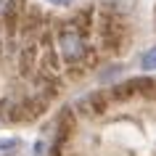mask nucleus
<instances>
[{
    "mask_svg": "<svg viewBox=\"0 0 156 156\" xmlns=\"http://www.w3.org/2000/svg\"><path fill=\"white\" fill-rule=\"evenodd\" d=\"M45 3H48V5H69L72 0H45Z\"/></svg>",
    "mask_w": 156,
    "mask_h": 156,
    "instance_id": "nucleus-5",
    "label": "nucleus"
},
{
    "mask_svg": "<svg viewBox=\"0 0 156 156\" xmlns=\"http://www.w3.org/2000/svg\"><path fill=\"white\" fill-rule=\"evenodd\" d=\"M16 146H19L16 138H0V151H13Z\"/></svg>",
    "mask_w": 156,
    "mask_h": 156,
    "instance_id": "nucleus-4",
    "label": "nucleus"
},
{
    "mask_svg": "<svg viewBox=\"0 0 156 156\" xmlns=\"http://www.w3.org/2000/svg\"><path fill=\"white\" fill-rule=\"evenodd\" d=\"M85 40L80 37V32H74V29H64V32L58 34V53L64 58L66 64H77L80 58L85 56Z\"/></svg>",
    "mask_w": 156,
    "mask_h": 156,
    "instance_id": "nucleus-1",
    "label": "nucleus"
},
{
    "mask_svg": "<svg viewBox=\"0 0 156 156\" xmlns=\"http://www.w3.org/2000/svg\"><path fill=\"white\" fill-rule=\"evenodd\" d=\"M16 5H19V0H0V19L11 16L16 11Z\"/></svg>",
    "mask_w": 156,
    "mask_h": 156,
    "instance_id": "nucleus-2",
    "label": "nucleus"
},
{
    "mask_svg": "<svg viewBox=\"0 0 156 156\" xmlns=\"http://www.w3.org/2000/svg\"><path fill=\"white\" fill-rule=\"evenodd\" d=\"M143 69H156V48L143 56Z\"/></svg>",
    "mask_w": 156,
    "mask_h": 156,
    "instance_id": "nucleus-3",
    "label": "nucleus"
}]
</instances>
